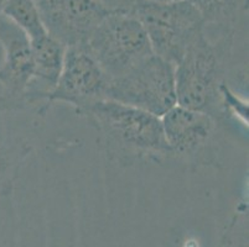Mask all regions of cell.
Segmentation results:
<instances>
[{"mask_svg": "<svg viewBox=\"0 0 249 247\" xmlns=\"http://www.w3.org/2000/svg\"><path fill=\"white\" fill-rule=\"evenodd\" d=\"M130 15L144 27L154 54L174 66L206 29L202 16L189 0L169 4L139 0Z\"/></svg>", "mask_w": 249, "mask_h": 247, "instance_id": "obj_3", "label": "cell"}, {"mask_svg": "<svg viewBox=\"0 0 249 247\" xmlns=\"http://www.w3.org/2000/svg\"><path fill=\"white\" fill-rule=\"evenodd\" d=\"M202 16L205 26L218 27L225 36H232L239 14L247 9V0H189Z\"/></svg>", "mask_w": 249, "mask_h": 247, "instance_id": "obj_11", "label": "cell"}, {"mask_svg": "<svg viewBox=\"0 0 249 247\" xmlns=\"http://www.w3.org/2000/svg\"><path fill=\"white\" fill-rule=\"evenodd\" d=\"M30 47L34 65V78L31 84L35 81H38L42 85L41 94L37 98L38 101L57 83L66 47L49 33L30 41Z\"/></svg>", "mask_w": 249, "mask_h": 247, "instance_id": "obj_10", "label": "cell"}, {"mask_svg": "<svg viewBox=\"0 0 249 247\" xmlns=\"http://www.w3.org/2000/svg\"><path fill=\"white\" fill-rule=\"evenodd\" d=\"M47 33L69 47H82L107 16L96 0H40L36 1Z\"/></svg>", "mask_w": 249, "mask_h": 247, "instance_id": "obj_8", "label": "cell"}, {"mask_svg": "<svg viewBox=\"0 0 249 247\" xmlns=\"http://www.w3.org/2000/svg\"><path fill=\"white\" fill-rule=\"evenodd\" d=\"M161 124L171 153L189 157L201 152L216 131L213 117L178 104L162 115Z\"/></svg>", "mask_w": 249, "mask_h": 247, "instance_id": "obj_9", "label": "cell"}, {"mask_svg": "<svg viewBox=\"0 0 249 247\" xmlns=\"http://www.w3.org/2000/svg\"><path fill=\"white\" fill-rule=\"evenodd\" d=\"M83 114L103 133L109 151L121 158L159 160L173 156L165 140L161 117L110 99L97 101Z\"/></svg>", "mask_w": 249, "mask_h": 247, "instance_id": "obj_1", "label": "cell"}, {"mask_svg": "<svg viewBox=\"0 0 249 247\" xmlns=\"http://www.w3.org/2000/svg\"><path fill=\"white\" fill-rule=\"evenodd\" d=\"M109 13L132 14L139 0H96Z\"/></svg>", "mask_w": 249, "mask_h": 247, "instance_id": "obj_14", "label": "cell"}, {"mask_svg": "<svg viewBox=\"0 0 249 247\" xmlns=\"http://www.w3.org/2000/svg\"><path fill=\"white\" fill-rule=\"evenodd\" d=\"M1 15L17 25L29 41L47 33L35 0H4Z\"/></svg>", "mask_w": 249, "mask_h": 247, "instance_id": "obj_12", "label": "cell"}, {"mask_svg": "<svg viewBox=\"0 0 249 247\" xmlns=\"http://www.w3.org/2000/svg\"><path fill=\"white\" fill-rule=\"evenodd\" d=\"M35 1H40V0H35Z\"/></svg>", "mask_w": 249, "mask_h": 247, "instance_id": "obj_16", "label": "cell"}, {"mask_svg": "<svg viewBox=\"0 0 249 247\" xmlns=\"http://www.w3.org/2000/svg\"><path fill=\"white\" fill-rule=\"evenodd\" d=\"M0 46L4 51L0 66V110L19 109L26 104L34 78L30 41L15 24L0 16Z\"/></svg>", "mask_w": 249, "mask_h": 247, "instance_id": "obj_7", "label": "cell"}, {"mask_svg": "<svg viewBox=\"0 0 249 247\" xmlns=\"http://www.w3.org/2000/svg\"><path fill=\"white\" fill-rule=\"evenodd\" d=\"M107 99L161 117L178 104L175 66L153 54L132 71L110 79Z\"/></svg>", "mask_w": 249, "mask_h": 247, "instance_id": "obj_5", "label": "cell"}, {"mask_svg": "<svg viewBox=\"0 0 249 247\" xmlns=\"http://www.w3.org/2000/svg\"><path fill=\"white\" fill-rule=\"evenodd\" d=\"M110 78L83 47H69L65 52L57 83L44 95V109L52 103L71 104L83 114L94 103L107 99Z\"/></svg>", "mask_w": 249, "mask_h": 247, "instance_id": "obj_6", "label": "cell"}, {"mask_svg": "<svg viewBox=\"0 0 249 247\" xmlns=\"http://www.w3.org/2000/svg\"><path fill=\"white\" fill-rule=\"evenodd\" d=\"M82 47L110 79L132 71L154 54L139 20L122 13L108 14Z\"/></svg>", "mask_w": 249, "mask_h": 247, "instance_id": "obj_2", "label": "cell"}, {"mask_svg": "<svg viewBox=\"0 0 249 247\" xmlns=\"http://www.w3.org/2000/svg\"><path fill=\"white\" fill-rule=\"evenodd\" d=\"M223 83L217 49L205 31L190 45L175 66L178 104L206 113L216 120L223 113L221 95Z\"/></svg>", "mask_w": 249, "mask_h": 247, "instance_id": "obj_4", "label": "cell"}, {"mask_svg": "<svg viewBox=\"0 0 249 247\" xmlns=\"http://www.w3.org/2000/svg\"><path fill=\"white\" fill-rule=\"evenodd\" d=\"M28 155V145H0V194L9 193L10 184L15 180L20 166H21Z\"/></svg>", "mask_w": 249, "mask_h": 247, "instance_id": "obj_13", "label": "cell"}, {"mask_svg": "<svg viewBox=\"0 0 249 247\" xmlns=\"http://www.w3.org/2000/svg\"><path fill=\"white\" fill-rule=\"evenodd\" d=\"M142 1H148V3H156V4H169L181 1V0H142Z\"/></svg>", "mask_w": 249, "mask_h": 247, "instance_id": "obj_15", "label": "cell"}]
</instances>
